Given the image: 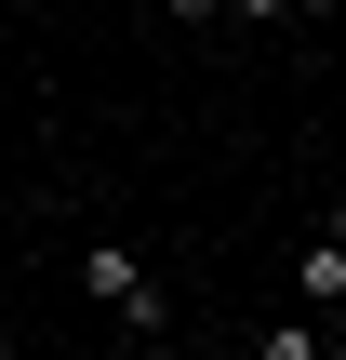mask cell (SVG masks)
Listing matches in <instances>:
<instances>
[{
    "instance_id": "cell-5",
    "label": "cell",
    "mask_w": 346,
    "mask_h": 360,
    "mask_svg": "<svg viewBox=\"0 0 346 360\" xmlns=\"http://www.w3.org/2000/svg\"><path fill=\"white\" fill-rule=\"evenodd\" d=\"M293 13H320V27H333V13H346V0H293Z\"/></svg>"
},
{
    "instance_id": "cell-7",
    "label": "cell",
    "mask_w": 346,
    "mask_h": 360,
    "mask_svg": "<svg viewBox=\"0 0 346 360\" xmlns=\"http://www.w3.org/2000/svg\"><path fill=\"white\" fill-rule=\"evenodd\" d=\"M320 347H333V360H346V307H333V334H320Z\"/></svg>"
},
{
    "instance_id": "cell-6",
    "label": "cell",
    "mask_w": 346,
    "mask_h": 360,
    "mask_svg": "<svg viewBox=\"0 0 346 360\" xmlns=\"http://www.w3.org/2000/svg\"><path fill=\"white\" fill-rule=\"evenodd\" d=\"M133 360H187V347H173V334H160V347H133Z\"/></svg>"
},
{
    "instance_id": "cell-1",
    "label": "cell",
    "mask_w": 346,
    "mask_h": 360,
    "mask_svg": "<svg viewBox=\"0 0 346 360\" xmlns=\"http://www.w3.org/2000/svg\"><path fill=\"white\" fill-rule=\"evenodd\" d=\"M80 294H93V307H107V321H120L133 347H160V334H173V307H160L147 254H120V240H93V254H80Z\"/></svg>"
},
{
    "instance_id": "cell-4",
    "label": "cell",
    "mask_w": 346,
    "mask_h": 360,
    "mask_svg": "<svg viewBox=\"0 0 346 360\" xmlns=\"http://www.w3.org/2000/svg\"><path fill=\"white\" fill-rule=\"evenodd\" d=\"M173 27H227V0H173Z\"/></svg>"
},
{
    "instance_id": "cell-3",
    "label": "cell",
    "mask_w": 346,
    "mask_h": 360,
    "mask_svg": "<svg viewBox=\"0 0 346 360\" xmlns=\"http://www.w3.org/2000/svg\"><path fill=\"white\" fill-rule=\"evenodd\" d=\"M227 13H240V27H293V0H227Z\"/></svg>"
},
{
    "instance_id": "cell-2",
    "label": "cell",
    "mask_w": 346,
    "mask_h": 360,
    "mask_svg": "<svg viewBox=\"0 0 346 360\" xmlns=\"http://www.w3.org/2000/svg\"><path fill=\"white\" fill-rule=\"evenodd\" d=\"M253 347H267V360H333L320 334H307V321H280V334H253Z\"/></svg>"
},
{
    "instance_id": "cell-8",
    "label": "cell",
    "mask_w": 346,
    "mask_h": 360,
    "mask_svg": "<svg viewBox=\"0 0 346 360\" xmlns=\"http://www.w3.org/2000/svg\"><path fill=\"white\" fill-rule=\"evenodd\" d=\"M227 360H267V347H227Z\"/></svg>"
}]
</instances>
